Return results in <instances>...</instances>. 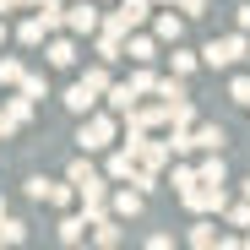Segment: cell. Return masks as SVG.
<instances>
[{
    "label": "cell",
    "instance_id": "cell-28",
    "mask_svg": "<svg viewBox=\"0 0 250 250\" xmlns=\"http://www.w3.org/2000/svg\"><path fill=\"white\" fill-rule=\"evenodd\" d=\"M0 234H6V245H22L27 239V223L22 218H0Z\"/></svg>",
    "mask_w": 250,
    "mask_h": 250
},
{
    "label": "cell",
    "instance_id": "cell-36",
    "mask_svg": "<svg viewBox=\"0 0 250 250\" xmlns=\"http://www.w3.org/2000/svg\"><path fill=\"white\" fill-rule=\"evenodd\" d=\"M239 33H250V6H239Z\"/></svg>",
    "mask_w": 250,
    "mask_h": 250
},
{
    "label": "cell",
    "instance_id": "cell-25",
    "mask_svg": "<svg viewBox=\"0 0 250 250\" xmlns=\"http://www.w3.org/2000/svg\"><path fill=\"white\" fill-rule=\"evenodd\" d=\"M22 71H27V65H22L17 55H0V87H17V82H22Z\"/></svg>",
    "mask_w": 250,
    "mask_h": 250
},
{
    "label": "cell",
    "instance_id": "cell-31",
    "mask_svg": "<svg viewBox=\"0 0 250 250\" xmlns=\"http://www.w3.org/2000/svg\"><path fill=\"white\" fill-rule=\"evenodd\" d=\"M87 174H98V169H93V158H87V152H82V158L71 163V174H65V180H71V185H82V180H87Z\"/></svg>",
    "mask_w": 250,
    "mask_h": 250
},
{
    "label": "cell",
    "instance_id": "cell-37",
    "mask_svg": "<svg viewBox=\"0 0 250 250\" xmlns=\"http://www.w3.org/2000/svg\"><path fill=\"white\" fill-rule=\"evenodd\" d=\"M33 6H38V11H55V6H65V0H33Z\"/></svg>",
    "mask_w": 250,
    "mask_h": 250
},
{
    "label": "cell",
    "instance_id": "cell-6",
    "mask_svg": "<svg viewBox=\"0 0 250 250\" xmlns=\"http://www.w3.org/2000/svg\"><path fill=\"white\" fill-rule=\"evenodd\" d=\"M71 114H87V109H98V93L87 87V82H71V87H65V98H60Z\"/></svg>",
    "mask_w": 250,
    "mask_h": 250
},
{
    "label": "cell",
    "instance_id": "cell-11",
    "mask_svg": "<svg viewBox=\"0 0 250 250\" xmlns=\"http://www.w3.org/2000/svg\"><path fill=\"white\" fill-rule=\"evenodd\" d=\"M131 169H136V158L120 147V152H109V163H104V180H114V185H120V180H131Z\"/></svg>",
    "mask_w": 250,
    "mask_h": 250
},
{
    "label": "cell",
    "instance_id": "cell-41",
    "mask_svg": "<svg viewBox=\"0 0 250 250\" xmlns=\"http://www.w3.org/2000/svg\"><path fill=\"white\" fill-rule=\"evenodd\" d=\"M245 201H250V180H245Z\"/></svg>",
    "mask_w": 250,
    "mask_h": 250
},
{
    "label": "cell",
    "instance_id": "cell-2",
    "mask_svg": "<svg viewBox=\"0 0 250 250\" xmlns=\"http://www.w3.org/2000/svg\"><path fill=\"white\" fill-rule=\"evenodd\" d=\"M185 207H190V212L201 218V212H223V207H229V190L223 185H207V180H190L185 190H174Z\"/></svg>",
    "mask_w": 250,
    "mask_h": 250
},
{
    "label": "cell",
    "instance_id": "cell-10",
    "mask_svg": "<svg viewBox=\"0 0 250 250\" xmlns=\"http://www.w3.org/2000/svg\"><path fill=\"white\" fill-rule=\"evenodd\" d=\"M136 163H142V169H169V147H163V142H136Z\"/></svg>",
    "mask_w": 250,
    "mask_h": 250
},
{
    "label": "cell",
    "instance_id": "cell-42",
    "mask_svg": "<svg viewBox=\"0 0 250 250\" xmlns=\"http://www.w3.org/2000/svg\"><path fill=\"white\" fill-rule=\"evenodd\" d=\"M0 218H6V201H0Z\"/></svg>",
    "mask_w": 250,
    "mask_h": 250
},
{
    "label": "cell",
    "instance_id": "cell-14",
    "mask_svg": "<svg viewBox=\"0 0 250 250\" xmlns=\"http://www.w3.org/2000/svg\"><path fill=\"white\" fill-rule=\"evenodd\" d=\"M152 93H158V104H174V98H190V93H185V76H158V82H152Z\"/></svg>",
    "mask_w": 250,
    "mask_h": 250
},
{
    "label": "cell",
    "instance_id": "cell-39",
    "mask_svg": "<svg viewBox=\"0 0 250 250\" xmlns=\"http://www.w3.org/2000/svg\"><path fill=\"white\" fill-rule=\"evenodd\" d=\"M0 44H6V22H0Z\"/></svg>",
    "mask_w": 250,
    "mask_h": 250
},
{
    "label": "cell",
    "instance_id": "cell-8",
    "mask_svg": "<svg viewBox=\"0 0 250 250\" xmlns=\"http://www.w3.org/2000/svg\"><path fill=\"white\" fill-rule=\"evenodd\" d=\"M229 136L218 131V125H190V152H218Z\"/></svg>",
    "mask_w": 250,
    "mask_h": 250
},
{
    "label": "cell",
    "instance_id": "cell-34",
    "mask_svg": "<svg viewBox=\"0 0 250 250\" xmlns=\"http://www.w3.org/2000/svg\"><path fill=\"white\" fill-rule=\"evenodd\" d=\"M229 218H234V229H250V201H239V207H234Z\"/></svg>",
    "mask_w": 250,
    "mask_h": 250
},
{
    "label": "cell",
    "instance_id": "cell-7",
    "mask_svg": "<svg viewBox=\"0 0 250 250\" xmlns=\"http://www.w3.org/2000/svg\"><path fill=\"white\" fill-rule=\"evenodd\" d=\"M44 55H49L55 71H71L76 65V44H71V38H44Z\"/></svg>",
    "mask_w": 250,
    "mask_h": 250
},
{
    "label": "cell",
    "instance_id": "cell-26",
    "mask_svg": "<svg viewBox=\"0 0 250 250\" xmlns=\"http://www.w3.org/2000/svg\"><path fill=\"white\" fill-rule=\"evenodd\" d=\"M169 60H174V76H190V71L201 65V55H190V49H180V44H174V55H169Z\"/></svg>",
    "mask_w": 250,
    "mask_h": 250
},
{
    "label": "cell",
    "instance_id": "cell-18",
    "mask_svg": "<svg viewBox=\"0 0 250 250\" xmlns=\"http://www.w3.org/2000/svg\"><path fill=\"white\" fill-rule=\"evenodd\" d=\"M71 201H76V185H71V180H49L44 207H71Z\"/></svg>",
    "mask_w": 250,
    "mask_h": 250
},
{
    "label": "cell",
    "instance_id": "cell-23",
    "mask_svg": "<svg viewBox=\"0 0 250 250\" xmlns=\"http://www.w3.org/2000/svg\"><path fill=\"white\" fill-rule=\"evenodd\" d=\"M163 147H169V158H185L190 152V125H169V142Z\"/></svg>",
    "mask_w": 250,
    "mask_h": 250
},
{
    "label": "cell",
    "instance_id": "cell-22",
    "mask_svg": "<svg viewBox=\"0 0 250 250\" xmlns=\"http://www.w3.org/2000/svg\"><path fill=\"white\" fill-rule=\"evenodd\" d=\"M104 93H109V109H114V114H125V109H131V104H136V93H131V87H125V82H109V87H104Z\"/></svg>",
    "mask_w": 250,
    "mask_h": 250
},
{
    "label": "cell",
    "instance_id": "cell-1",
    "mask_svg": "<svg viewBox=\"0 0 250 250\" xmlns=\"http://www.w3.org/2000/svg\"><path fill=\"white\" fill-rule=\"evenodd\" d=\"M114 114H98V109H87L82 114V125H76V147L82 152H104V147H114Z\"/></svg>",
    "mask_w": 250,
    "mask_h": 250
},
{
    "label": "cell",
    "instance_id": "cell-16",
    "mask_svg": "<svg viewBox=\"0 0 250 250\" xmlns=\"http://www.w3.org/2000/svg\"><path fill=\"white\" fill-rule=\"evenodd\" d=\"M120 17H125V27L136 33V27L152 17V0H120Z\"/></svg>",
    "mask_w": 250,
    "mask_h": 250
},
{
    "label": "cell",
    "instance_id": "cell-27",
    "mask_svg": "<svg viewBox=\"0 0 250 250\" xmlns=\"http://www.w3.org/2000/svg\"><path fill=\"white\" fill-rule=\"evenodd\" d=\"M169 163H174V158H169ZM190 180H196V169H190V163H174V169H169V190H185Z\"/></svg>",
    "mask_w": 250,
    "mask_h": 250
},
{
    "label": "cell",
    "instance_id": "cell-5",
    "mask_svg": "<svg viewBox=\"0 0 250 250\" xmlns=\"http://www.w3.org/2000/svg\"><path fill=\"white\" fill-rule=\"evenodd\" d=\"M109 212H114V218H125V223H131V218H142V190H136V185L114 190V196H109Z\"/></svg>",
    "mask_w": 250,
    "mask_h": 250
},
{
    "label": "cell",
    "instance_id": "cell-29",
    "mask_svg": "<svg viewBox=\"0 0 250 250\" xmlns=\"http://www.w3.org/2000/svg\"><path fill=\"white\" fill-rule=\"evenodd\" d=\"M82 82H87L93 93H104V87H109V65H87V71H82Z\"/></svg>",
    "mask_w": 250,
    "mask_h": 250
},
{
    "label": "cell",
    "instance_id": "cell-15",
    "mask_svg": "<svg viewBox=\"0 0 250 250\" xmlns=\"http://www.w3.org/2000/svg\"><path fill=\"white\" fill-rule=\"evenodd\" d=\"M196 180H207V185H223V180H229V163H223V152H207V163L196 169Z\"/></svg>",
    "mask_w": 250,
    "mask_h": 250
},
{
    "label": "cell",
    "instance_id": "cell-38",
    "mask_svg": "<svg viewBox=\"0 0 250 250\" xmlns=\"http://www.w3.org/2000/svg\"><path fill=\"white\" fill-rule=\"evenodd\" d=\"M11 6H17V0H0V11H11Z\"/></svg>",
    "mask_w": 250,
    "mask_h": 250
},
{
    "label": "cell",
    "instance_id": "cell-17",
    "mask_svg": "<svg viewBox=\"0 0 250 250\" xmlns=\"http://www.w3.org/2000/svg\"><path fill=\"white\" fill-rule=\"evenodd\" d=\"M17 38H22V44H27V49H38V44H44V38H49V27H44V17H38V11H33V17H27V22L17 27Z\"/></svg>",
    "mask_w": 250,
    "mask_h": 250
},
{
    "label": "cell",
    "instance_id": "cell-35",
    "mask_svg": "<svg viewBox=\"0 0 250 250\" xmlns=\"http://www.w3.org/2000/svg\"><path fill=\"white\" fill-rule=\"evenodd\" d=\"M174 6H180L185 17H201V11H207V0H174Z\"/></svg>",
    "mask_w": 250,
    "mask_h": 250
},
{
    "label": "cell",
    "instance_id": "cell-24",
    "mask_svg": "<svg viewBox=\"0 0 250 250\" xmlns=\"http://www.w3.org/2000/svg\"><path fill=\"white\" fill-rule=\"evenodd\" d=\"M17 93H22V98H33V104H38V98H49V87H44V76H33V71H22V82H17Z\"/></svg>",
    "mask_w": 250,
    "mask_h": 250
},
{
    "label": "cell",
    "instance_id": "cell-4",
    "mask_svg": "<svg viewBox=\"0 0 250 250\" xmlns=\"http://www.w3.org/2000/svg\"><path fill=\"white\" fill-rule=\"evenodd\" d=\"M98 17H104V11L87 6V0H82V6H71V11L60 6V27H71L76 38H93V33H98Z\"/></svg>",
    "mask_w": 250,
    "mask_h": 250
},
{
    "label": "cell",
    "instance_id": "cell-43",
    "mask_svg": "<svg viewBox=\"0 0 250 250\" xmlns=\"http://www.w3.org/2000/svg\"><path fill=\"white\" fill-rule=\"evenodd\" d=\"M0 245H6V234H0Z\"/></svg>",
    "mask_w": 250,
    "mask_h": 250
},
{
    "label": "cell",
    "instance_id": "cell-21",
    "mask_svg": "<svg viewBox=\"0 0 250 250\" xmlns=\"http://www.w3.org/2000/svg\"><path fill=\"white\" fill-rule=\"evenodd\" d=\"M60 239H65V245H82V239H87V218H82V212L60 218Z\"/></svg>",
    "mask_w": 250,
    "mask_h": 250
},
{
    "label": "cell",
    "instance_id": "cell-33",
    "mask_svg": "<svg viewBox=\"0 0 250 250\" xmlns=\"http://www.w3.org/2000/svg\"><path fill=\"white\" fill-rule=\"evenodd\" d=\"M229 98H234V104H250V76H234V82H229Z\"/></svg>",
    "mask_w": 250,
    "mask_h": 250
},
{
    "label": "cell",
    "instance_id": "cell-30",
    "mask_svg": "<svg viewBox=\"0 0 250 250\" xmlns=\"http://www.w3.org/2000/svg\"><path fill=\"white\" fill-rule=\"evenodd\" d=\"M6 109H11V114L22 120V125L33 120V98H22V93H11V98H6Z\"/></svg>",
    "mask_w": 250,
    "mask_h": 250
},
{
    "label": "cell",
    "instance_id": "cell-19",
    "mask_svg": "<svg viewBox=\"0 0 250 250\" xmlns=\"http://www.w3.org/2000/svg\"><path fill=\"white\" fill-rule=\"evenodd\" d=\"M152 82H158V76H152V65H147V60H136V71H131V82H125V87H131L136 98H147V93H152Z\"/></svg>",
    "mask_w": 250,
    "mask_h": 250
},
{
    "label": "cell",
    "instance_id": "cell-44",
    "mask_svg": "<svg viewBox=\"0 0 250 250\" xmlns=\"http://www.w3.org/2000/svg\"><path fill=\"white\" fill-rule=\"evenodd\" d=\"M245 109H250V104H245Z\"/></svg>",
    "mask_w": 250,
    "mask_h": 250
},
{
    "label": "cell",
    "instance_id": "cell-40",
    "mask_svg": "<svg viewBox=\"0 0 250 250\" xmlns=\"http://www.w3.org/2000/svg\"><path fill=\"white\" fill-rule=\"evenodd\" d=\"M152 6H174V0H152Z\"/></svg>",
    "mask_w": 250,
    "mask_h": 250
},
{
    "label": "cell",
    "instance_id": "cell-3",
    "mask_svg": "<svg viewBox=\"0 0 250 250\" xmlns=\"http://www.w3.org/2000/svg\"><path fill=\"white\" fill-rule=\"evenodd\" d=\"M245 49H250V44H245V33H229V38H212V44L201 49V60L212 65V71H229V65L245 60Z\"/></svg>",
    "mask_w": 250,
    "mask_h": 250
},
{
    "label": "cell",
    "instance_id": "cell-9",
    "mask_svg": "<svg viewBox=\"0 0 250 250\" xmlns=\"http://www.w3.org/2000/svg\"><path fill=\"white\" fill-rule=\"evenodd\" d=\"M152 38H163V44H180V38H185V17H174V11H158Z\"/></svg>",
    "mask_w": 250,
    "mask_h": 250
},
{
    "label": "cell",
    "instance_id": "cell-13",
    "mask_svg": "<svg viewBox=\"0 0 250 250\" xmlns=\"http://www.w3.org/2000/svg\"><path fill=\"white\" fill-rule=\"evenodd\" d=\"M120 44H125V33L98 27V44H93V49H98V60H104V65H114V60H120Z\"/></svg>",
    "mask_w": 250,
    "mask_h": 250
},
{
    "label": "cell",
    "instance_id": "cell-12",
    "mask_svg": "<svg viewBox=\"0 0 250 250\" xmlns=\"http://www.w3.org/2000/svg\"><path fill=\"white\" fill-rule=\"evenodd\" d=\"M120 55H131V60H147V65H152V60H158V38H147V33H136L131 44H120Z\"/></svg>",
    "mask_w": 250,
    "mask_h": 250
},
{
    "label": "cell",
    "instance_id": "cell-32",
    "mask_svg": "<svg viewBox=\"0 0 250 250\" xmlns=\"http://www.w3.org/2000/svg\"><path fill=\"white\" fill-rule=\"evenodd\" d=\"M17 131H22V120H17L6 104H0V142H6V136H17Z\"/></svg>",
    "mask_w": 250,
    "mask_h": 250
},
{
    "label": "cell",
    "instance_id": "cell-20",
    "mask_svg": "<svg viewBox=\"0 0 250 250\" xmlns=\"http://www.w3.org/2000/svg\"><path fill=\"white\" fill-rule=\"evenodd\" d=\"M190 245H218V223H212V212H201V223H190Z\"/></svg>",
    "mask_w": 250,
    "mask_h": 250
}]
</instances>
